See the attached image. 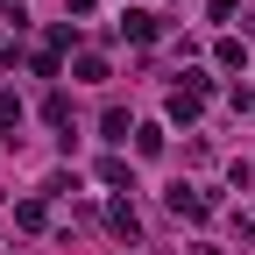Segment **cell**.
I'll return each mask as SVG.
<instances>
[{
  "label": "cell",
  "mask_w": 255,
  "mask_h": 255,
  "mask_svg": "<svg viewBox=\"0 0 255 255\" xmlns=\"http://www.w3.org/2000/svg\"><path fill=\"white\" fill-rule=\"evenodd\" d=\"M43 121L64 128V121H71V100H64V92H50V100H43Z\"/></svg>",
  "instance_id": "5b68a950"
},
{
  "label": "cell",
  "mask_w": 255,
  "mask_h": 255,
  "mask_svg": "<svg viewBox=\"0 0 255 255\" xmlns=\"http://www.w3.org/2000/svg\"><path fill=\"white\" fill-rule=\"evenodd\" d=\"M14 128H21V100H14V92H0V135L14 142Z\"/></svg>",
  "instance_id": "3957f363"
},
{
  "label": "cell",
  "mask_w": 255,
  "mask_h": 255,
  "mask_svg": "<svg viewBox=\"0 0 255 255\" xmlns=\"http://www.w3.org/2000/svg\"><path fill=\"white\" fill-rule=\"evenodd\" d=\"M100 128H107V142H128V114H121V107H107V121H100Z\"/></svg>",
  "instance_id": "8992f818"
},
{
  "label": "cell",
  "mask_w": 255,
  "mask_h": 255,
  "mask_svg": "<svg viewBox=\"0 0 255 255\" xmlns=\"http://www.w3.org/2000/svg\"><path fill=\"white\" fill-rule=\"evenodd\" d=\"M107 220H114V234H121V241H135V234H142V220H135V206H114Z\"/></svg>",
  "instance_id": "277c9868"
},
{
  "label": "cell",
  "mask_w": 255,
  "mask_h": 255,
  "mask_svg": "<svg viewBox=\"0 0 255 255\" xmlns=\"http://www.w3.org/2000/svg\"><path fill=\"white\" fill-rule=\"evenodd\" d=\"M121 36H128V43H156V14H142V7L121 14Z\"/></svg>",
  "instance_id": "7a4b0ae2"
},
{
  "label": "cell",
  "mask_w": 255,
  "mask_h": 255,
  "mask_svg": "<svg viewBox=\"0 0 255 255\" xmlns=\"http://www.w3.org/2000/svg\"><path fill=\"white\" fill-rule=\"evenodd\" d=\"M170 213H177V220H206L213 199H206V191H191V184H170Z\"/></svg>",
  "instance_id": "6da1fadb"
}]
</instances>
